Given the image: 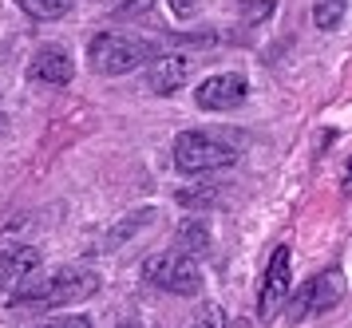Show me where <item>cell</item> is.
<instances>
[{"label": "cell", "instance_id": "obj_10", "mask_svg": "<svg viewBox=\"0 0 352 328\" xmlns=\"http://www.w3.org/2000/svg\"><path fill=\"white\" fill-rule=\"evenodd\" d=\"M36 269H40V250L36 245H4V253H0V289L12 293Z\"/></svg>", "mask_w": 352, "mask_h": 328}, {"label": "cell", "instance_id": "obj_5", "mask_svg": "<svg viewBox=\"0 0 352 328\" xmlns=\"http://www.w3.org/2000/svg\"><path fill=\"white\" fill-rule=\"evenodd\" d=\"M344 293H349V285H344V273L340 269H324V273H317V277H309V281L293 293L289 300V320L293 325H301L305 316L313 313H329V309H336L340 300H344Z\"/></svg>", "mask_w": 352, "mask_h": 328}, {"label": "cell", "instance_id": "obj_7", "mask_svg": "<svg viewBox=\"0 0 352 328\" xmlns=\"http://www.w3.org/2000/svg\"><path fill=\"white\" fill-rule=\"evenodd\" d=\"M76 76V63L67 56V47L60 44H44L32 52V63H28V79L32 83H44V87H64Z\"/></svg>", "mask_w": 352, "mask_h": 328}, {"label": "cell", "instance_id": "obj_4", "mask_svg": "<svg viewBox=\"0 0 352 328\" xmlns=\"http://www.w3.org/2000/svg\"><path fill=\"white\" fill-rule=\"evenodd\" d=\"M143 277H146V285H155L162 293H175V297H198V289H202V273L194 265V257H186L178 250L146 257Z\"/></svg>", "mask_w": 352, "mask_h": 328}, {"label": "cell", "instance_id": "obj_16", "mask_svg": "<svg viewBox=\"0 0 352 328\" xmlns=\"http://www.w3.org/2000/svg\"><path fill=\"white\" fill-rule=\"evenodd\" d=\"M178 202L186 206V210H190V206H194V214H198V210H206V206H214V202H218V190H206V186H194V190H178Z\"/></svg>", "mask_w": 352, "mask_h": 328}, {"label": "cell", "instance_id": "obj_3", "mask_svg": "<svg viewBox=\"0 0 352 328\" xmlns=\"http://www.w3.org/2000/svg\"><path fill=\"white\" fill-rule=\"evenodd\" d=\"M87 56L99 76H127L151 56V44L139 36H127V32H99L87 44Z\"/></svg>", "mask_w": 352, "mask_h": 328}, {"label": "cell", "instance_id": "obj_15", "mask_svg": "<svg viewBox=\"0 0 352 328\" xmlns=\"http://www.w3.org/2000/svg\"><path fill=\"white\" fill-rule=\"evenodd\" d=\"M186 328H226V313H222V305H214V300H206L198 313L190 316V325Z\"/></svg>", "mask_w": 352, "mask_h": 328}, {"label": "cell", "instance_id": "obj_2", "mask_svg": "<svg viewBox=\"0 0 352 328\" xmlns=\"http://www.w3.org/2000/svg\"><path fill=\"white\" fill-rule=\"evenodd\" d=\"M175 162L182 174H218L238 162V146L210 131H182L175 139Z\"/></svg>", "mask_w": 352, "mask_h": 328}, {"label": "cell", "instance_id": "obj_11", "mask_svg": "<svg viewBox=\"0 0 352 328\" xmlns=\"http://www.w3.org/2000/svg\"><path fill=\"white\" fill-rule=\"evenodd\" d=\"M175 245L178 253H186V257H202V253H210V226L202 218H182L175 230Z\"/></svg>", "mask_w": 352, "mask_h": 328}, {"label": "cell", "instance_id": "obj_17", "mask_svg": "<svg viewBox=\"0 0 352 328\" xmlns=\"http://www.w3.org/2000/svg\"><path fill=\"white\" fill-rule=\"evenodd\" d=\"M166 4H170V12H175L178 20H194L198 8H202V0H166Z\"/></svg>", "mask_w": 352, "mask_h": 328}, {"label": "cell", "instance_id": "obj_20", "mask_svg": "<svg viewBox=\"0 0 352 328\" xmlns=\"http://www.w3.org/2000/svg\"><path fill=\"white\" fill-rule=\"evenodd\" d=\"M119 328H139V325H119Z\"/></svg>", "mask_w": 352, "mask_h": 328}, {"label": "cell", "instance_id": "obj_12", "mask_svg": "<svg viewBox=\"0 0 352 328\" xmlns=\"http://www.w3.org/2000/svg\"><path fill=\"white\" fill-rule=\"evenodd\" d=\"M349 20V0H313V24L320 32H340Z\"/></svg>", "mask_w": 352, "mask_h": 328}, {"label": "cell", "instance_id": "obj_8", "mask_svg": "<svg viewBox=\"0 0 352 328\" xmlns=\"http://www.w3.org/2000/svg\"><path fill=\"white\" fill-rule=\"evenodd\" d=\"M289 261H293L289 245H277L273 257H270V269H265L261 293H257V313L261 316H273L277 309H281V300L289 297Z\"/></svg>", "mask_w": 352, "mask_h": 328}, {"label": "cell", "instance_id": "obj_13", "mask_svg": "<svg viewBox=\"0 0 352 328\" xmlns=\"http://www.w3.org/2000/svg\"><path fill=\"white\" fill-rule=\"evenodd\" d=\"M151 221H155V210H139L135 218L119 221V226H115L111 234H107V245H103V250H115V245H119L123 237H135V234H139V230H143V226H151Z\"/></svg>", "mask_w": 352, "mask_h": 328}, {"label": "cell", "instance_id": "obj_1", "mask_svg": "<svg viewBox=\"0 0 352 328\" xmlns=\"http://www.w3.org/2000/svg\"><path fill=\"white\" fill-rule=\"evenodd\" d=\"M99 289V277L83 265H64L48 273V277H36L28 273L24 281L12 289V305H36V309H60V305H80Z\"/></svg>", "mask_w": 352, "mask_h": 328}, {"label": "cell", "instance_id": "obj_18", "mask_svg": "<svg viewBox=\"0 0 352 328\" xmlns=\"http://www.w3.org/2000/svg\"><path fill=\"white\" fill-rule=\"evenodd\" d=\"M40 328H91V320H87V316H52V320H44Z\"/></svg>", "mask_w": 352, "mask_h": 328}, {"label": "cell", "instance_id": "obj_9", "mask_svg": "<svg viewBox=\"0 0 352 328\" xmlns=\"http://www.w3.org/2000/svg\"><path fill=\"white\" fill-rule=\"evenodd\" d=\"M190 79V60L186 56H155L146 67V87L155 95H175Z\"/></svg>", "mask_w": 352, "mask_h": 328}, {"label": "cell", "instance_id": "obj_14", "mask_svg": "<svg viewBox=\"0 0 352 328\" xmlns=\"http://www.w3.org/2000/svg\"><path fill=\"white\" fill-rule=\"evenodd\" d=\"M32 20H60V16L72 8V0H16Z\"/></svg>", "mask_w": 352, "mask_h": 328}, {"label": "cell", "instance_id": "obj_19", "mask_svg": "<svg viewBox=\"0 0 352 328\" xmlns=\"http://www.w3.org/2000/svg\"><path fill=\"white\" fill-rule=\"evenodd\" d=\"M143 8H151V0H135V4H123V8H119V16H127V12H143Z\"/></svg>", "mask_w": 352, "mask_h": 328}, {"label": "cell", "instance_id": "obj_6", "mask_svg": "<svg viewBox=\"0 0 352 328\" xmlns=\"http://www.w3.org/2000/svg\"><path fill=\"white\" fill-rule=\"evenodd\" d=\"M245 95H250V83H245V76H238V72H222V76H210L198 83V91H194V99H198V107L202 111H234L245 103Z\"/></svg>", "mask_w": 352, "mask_h": 328}]
</instances>
